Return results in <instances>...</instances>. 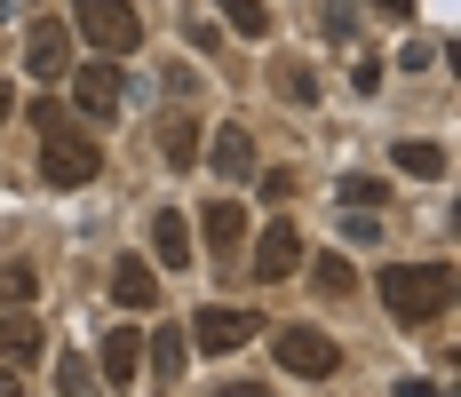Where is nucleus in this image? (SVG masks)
Listing matches in <instances>:
<instances>
[{
  "instance_id": "obj_1",
  "label": "nucleus",
  "mask_w": 461,
  "mask_h": 397,
  "mask_svg": "<svg viewBox=\"0 0 461 397\" xmlns=\"http://www.w3.org/2000/svg\"><path fill=\"white\" fill-rule=\"evenodd\" d=\"M24 120L41 128V183H56V191H80V183L104 176V151H95V135L72 128V112H64V104H32Z\"/></svg>"
},
{
  "instance_id": "obj_2",
  "label": "nucleus",
  "mask_w": 461,
  "mask_h": 397,
  "mask_svg": "<svg viewBox=\"0 0 461 397\" xmlns=\"http://www.w3.org/2000/svg\"><path fill=\"white\" fill-rule=\"evenodd\" d=\"M382 302L398 326H429L438 310H454V270L446 263H390L382 270Z\"/></svg>"
},
{
  "instance_id": "obj_3",
  "label": "nucleus",
  "mask_w": 461,
  "mask_h": 397,
  "mask_svg": "<svg viewBox=\"0 0 461 397\" xmlns=\"http://www.w3.org/2000/svg\"><path fill=\"white\" fill-rule=\"evenodd\" d=\"M72 24L88 32L95 56H136L143 48V16L128 0H72Z\"/></svg>"
},
{
  "instance_id": "obj_4",
  "label": "nucleus",
  "mask_w": 461,
  "mask_h": 397,
  "mask_svg": "<svg viewBox=\"0 0 461 397\" xmlns=\"http://www.w3.org/2000/svg\"><path fill=\"white\" fill-rule=\"evenodd\" d=\"M255 334H263V318H255V310H223V302H215V310H191V342H199L207 357L247 350Z\"/></svg>"
},
{
  "instance_id": "obj_5",
  "label": "nucleus",
  "mask_w": 461,
  "mask_h": 397,
  "mask_svg": "<svg viewBox=\"0 0 461 397\" xmlns=\"http://www.w3.org/2000/svg\"><path fill=\"white\" fill-rule=\"evenodd\" d=\"M278 365H286V374H303V382H326V374L342 365V350L326 342L319 326H278Z\"/></svg>"
},
{
  "instance_id": "obj_6",
  "label": "nucleus",
  "mask_w": 461,
  "mask_h": 397,
  "mask_svg": "<svg viewBox=\"0 0 461 397\" xmlns=\"http://www.w3.org/2000/svg\"><path fill=\"white\" fill-rule=\"evenodd\" d=\"M72 104H80L88 120H112V112H120V64H112V56H88V64L72 72Z\"/></svg>"
},
{
  "instance_id": "obj_7",
  "label": "nucleus",
  "mask_w": 461,
  "mask_h": 397,
  "mask_svg": "<svg viewBox=\"0 0 461 397\" xmlns=\"http://www.w3.org/2000/svg\"><path fill=\"white\" fill-rule=\"evenodd\" d=\"M255 278H263V286H278V278H294V270H303V230H294V222H271V230H263V239H255Z\"/></svg>"
},
{
  "instance_id": "obj_8",
  "label": "nucleus",
  "mask_w": 461,
  "mask_h": 397,
  "mask_svg": "<svg viewBox=\"0 0 461 397\" xmlns=\"http://www.w3.org/2000/svg\"><path fill=\"white\" fill-rule=\"evenodd\" d=\"M24 72H32V80H64V72H72V32H64V24H32V32H24Z\"/></svg>"
},
{
  "instance_id": "obj_9",
  "label": "nucleus",
  "mask_w": 461,
  "mask_h": 397,
  "mask_svg": "<svg viewBox=\"0 0 461 397\" xmlns=\"http://www.w3.org/2000/svg\"><path fill=\"white\" fill-rule=\"evenodd\" d=\"M41 318H32V302H8L0 310V365H32L41 357Z\"/></svg>"
},
{
  "instance_id": "obj_10",
  "label": "nucleus",
  "mask_w": 461,
  "mask_h": 397,
  "mask_svg": "<svg viewBox=\"0 0 461 397\" xmlns=\"http://www.w3.org/2000/svg\"><path fill=\"white\" fill-rule=\"evenodd\" d=\"M191 230H199V239H207V247H215V255H230V247H239V239H247V207H239V199H207V207H199V222H191Z\"/></svg>"
},
{
  "instance_id": "obj_11",
  "label": "nucleus",
  "mask_w": 461,
  "mask_h": 397,
  "mask_svg": "<svg viewBox=\"0 0 461 397\" xmlns=\"http://www.w3.org/2000/svg\"><path fill=\"white\" fill-rule=\"evenodd\" d=\"M151 255H159V270H191V255H199V247H191V222L176 215V207L151 215Z\"/></svg>"
},
{
  "instance_id": "obj_12",
  "label": "nucleus",
  "mask_w": 461,
  "mask_h": 397,
  "mask_svg": "<svg viewBox=\"0 0 461 397\" xmlns=\"http://www.w3.org/2000/svg\"><path fill=\"white\" fill-rule=\"evenodd\" d=\"M136 374H143V334H136V326L104 334V382H112V390H128Z\"/></svg>"
},
{
  "instance_id": "obj_13",
  "label": "nucleus",
  "mask_w": 461,
  "mask_h": 397,
  "mask_svg": "<svg viewBox=\"0 0 461 397\" xmlns=\"http://www.w3.org/2000/svg\"><path fill=\"white\" fill-rule=\"evenodd\" d=\"M112 302L120 310H159V286H151V263L143 255H128V263L112 270Z\"/></svg>"
},
{
  "instance_id": "obj_14",
  "label": "nucleus",
  "mask_w": 461,
  "mask_h": 397,
  "mask_svg": "<svg viewBox=\"0 0 461 397\" xmlns=\"http://www.w3.org/2000/svg\"><path fill=\"white\" fill-rule=\"evenodd\" d=\"M215 176H223V183L255 176V135H247V128H215Z\"/></svg>"
},
{
  "instance_id": "obj_15",
  "label": "nucleus",
  "mask_w": 461,
  "mask_h": 397,
  "mask_svg": "<svg viewBox=\"0 0 461 397\" xmlns=\"http://www.w3.org/2000/svg\"><path fill=\"white\" fill-rule=\"evenodd\" d=\"M151 374H159V382H167V374H184V357H191V334L184 326H151Z\"/></svg>"
},
{
  "instance_id": "obj_16",
  "label": "nucleus",
  "mask_w": 461,
  "mask_h": 397,
  "mask_svg": "<svg viewBox=\"0 0 461 397\" xmlns=\"http://www.w3.org/2000/svg\"><path fill=\"white\" fill-rule=\"evenodd\" d=\"M159 151H167L176 167H191V159H199V120H167V128H159Z\"/></svg>"
},
{
  "instance_id": "obj_17",
  "label": "nucleus",
  "mask_w": 461,
  "mask_h": 397,
  "mask_svg": "<svg viewBox=\"0 0 461 397\" xmlns=\"http://www.w3.org/2000/svg\"><path fill=\"white\" fill-rule=\"evenodd\" d=\"M223 24L247 32V41H263V32H271V8H263V0H223Z\"/></svg>"
},
{
  "instance_id": "obj_18",
  "label": "nucleus",
  "mask_w": 461,
  "mask_h": 397,
  "mask_svg": "<svg viewBox=\"0 0 461 397\" xmlns=\"http://www.w3.org/2000/svg\"><path fill=\"white\" fill-rule=\"evenodd\" d=\"M398 167H406V176H446V143H398Z\"/></svg>"
},
{
  "instance_id": "obj_19",
  "label": "nucleus",
  "mask_w": 461,
  "mask_h": 397,
  "mask_svg": "<svg viewBox=\"0 0 461 397\" xmlns=\"http://www.w3.org/2000/svg\"><path fill=\"white\" fill-rule=\"evenodd\" d=\"M56 374H64V382H56L64 397H95V382H88V357H80V350H64V357H56Z\"/></svg>"
},
{
  "instance_id": "obj_20",
  "label": "nucleus",
  "mask_w": 461,
  "mask_h": 397,
  "mask_svg": "<svg viewBox=\"0 0 461 397\" xmlns=\"http://www.w3.org/2000/svg\"><path fill=\"white\" fill-rule=\"evenodd\" d=\"M32 294H41L32 270H24V263H0V302H32Z\"/></svg>"
},
{
  "instance_id": "obj_21",
  "label": "nucleus",
  "mask_w": 461,
  "mask_h": 397,
  "mask_svg": "<svg viewBox=\"0 0 461 397\" xmlns=\"http://www.w3.org/2000/svg\"><path fill=\"white\" fill-rule=\"evenodd\" d=\"M390 199V183H374V176H342V207H382Z\"/></svg>"
},
{
  "instance_id": "obj_22",
  "label": "nucleus",
  "mask_w": 461,
  "mask_h": 397,
  "mask_svg": "<svg viewBox=\"0 0 461 397\" xmlns=\"http://www.w3.org/2000/svg\"><path fill=\"white\" fill-rule=\"evenodd\" d=\"M350 286H358V270L342 255H319V294H350Z\"/></svg>"
},
{
  "instance_id": "obj_23",
  "label": "nucleus",
  "mask_w": 461,
  "mask_h": 397,
  "mask_svg": "<svg viewBox=\"0 0 461 397\" xmlns=\"http://www.w3.org/2000/svg\"><path fill=\"white\" fill-rule=\"evenodd\" d=\"M278 95H286V104H311V95H319V80H311L303 64H286V72H278Z\"/></svg>"
},
{
  "instance_id": "obj_24",
  "label": "nucleus",
  "mask_w": 461,
  "mask_h": 397,
  "mask_svg": "<svg viewBox=\"0 0 461 397\" xmlns=\"http://www.w3.org/2000/svg\"><path fill=\"white\" fill-rule=\"evenodd\" d=\"M247 183H255V191H263L271 207H278V199H286V191H294V176H286V167H271V176H247Z\"/></svg>"
},
{
  "instance_id": "obj_25",
  "label": "nucleus",
  "mask_w": 461,
  "mask_h": 397,
  "mask_svg": "<svg viewBox=\"0 0 461 397\" xmlns=\"http://www.w3.org/2000/svg\"><path fill=\"white\" fill-rule=\"evenodd\" d=\"M0 397H24V374L16 365H0Z\"/></svg>"
},
{
  "instance_id": "obj_26",
  "label": "nucleus",
  "mask_w": 461,
  "mask_h": 397,
  "mask_svg": "<svg viewBox=\"0 0 461 397\" xmlns=\"http://www.w3.org/2000/svg\"><path fill=\"white\" fill-rule=\"evenodd\" d=\"M8 112H16V88H8V80H0V128H8Z\"/></svg>"
},
{
  "instance_id": "obj_27",
  "label": "nucleus",
  "mask_w": 461,
  "mask_h": 397,
  "mask_svg": "<svg viewBox=\"0 0 461 397\" xmlns=\"http://www.w3.org/2000/svg\"><path fill=\"white\" fill-rule=\"evenodd\" d=\"M398 397H438V390H429V382H398Z\"/></svg>"
},
{
  "instance_id": "obj_28",
  "label": "nucleus",
  "mask_w": 461,
  "mask_h": 397,
  "mask_svg": "<svg viewBox=\"0 0 461 397\" xmlns=\"http://www.w3.org/2000/svg\"><path fill=\"white\" fill-rule=\"evenodd\" d=\"M374 8H390V16H414V0H374Z\"/></svg>"
}]
</instances>
